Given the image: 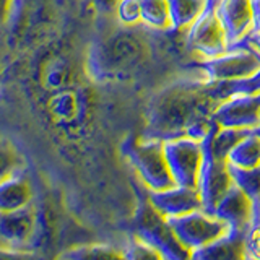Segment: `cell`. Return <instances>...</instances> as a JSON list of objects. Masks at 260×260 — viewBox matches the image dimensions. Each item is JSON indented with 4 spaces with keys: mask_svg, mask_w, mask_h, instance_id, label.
<instances>
[{
    "mask_svg": "<svg viewBox=\"0 0 260 260\" xmlns=\"http://www.w3.org/2000/svg\"><path fill=\"white\" fill-rule=\"evenodd\" d=\"M224 103L218 81L179 80L151 98L146 109L145 138L166 142L190 137L203 140L213 128V112Z\"/></svg>",
    "mask_w": 260,
    "mask_h": 260,
    "instance_id": "obj_1",
    "label": "cell"
},
{
    "mask_svg": "<svg viewBox=\"0 0 260 260\" xmlns=\"http://www.w3.org/2000/svg\"><path fill=\"white\" fill-rule=\"evenodd\" d=\"M143 23L124 24L112 29L93 46L89 52V70L98 78L125 77L137 70L151 52L150 32Z\"/></svg>",
    "mask_w": 260,
    "mask_h": 260,
    "instance_id": "obj_2",
    "label": "cell"
},
{
    "mask_svg": "<svg viewBox=\"0 0 260 260\" xmlns=\"http://www.w3.org/2000/svg\"><path fill=\"white\" fill-rule=\"evenodd\" d=\"M202 75L211 81H239L260 73V55L246 43H236L213 59L202 60Z\"/></svg>",
    "mask_w": 260,
    "mask_h": 260,
    "instance_id": "obj_3",
    "label": "cell"
},
{
    "mask_svg": "<svg viewBox=\"0 0 260 260\" xmlns=\"http://www.w3.org/2000/svg\"><path fill=\"white\" fill-rule=\"evenodd\" d=\"M128 158L151 192L166 190L176 185L165 154V142L143 137V140L130 145Z\"/></svg>",
    "mask_w": 260,
    "mask_h": 260,
    "instance_id": "obj_4",
    "label": "cell"
},
{
    "mask_svg": "<svg viewBox=\"0 0 260 260\" xmlns=\"http://www.w3.org/2000/svg\"><path fill=\"white\" fill-rule=\"evenodd\" d=\"M168 221L182 246L193 250L205 247L233 231L231 226L223 221L221 218L208 213L203 208L189 211L185 215L168 218Z\"/></svg>",
    "mask_w": 260,
    "mask_h": 260,
    "instance_id": "obj_5",
    "label": "cell"
},
{
    "mask_svg": "<svg viewBox=\"0 0 260 260\" xmlns=\"http://www.w3.org/2000/svg\"><path fill=\"white\" fill-rule=\"evenodd\" d=\"M165 154L176 185L199 189L203 158H205L202 140H195L190 137L166 140Z\"/></svg>",
    "mask_w": 260,
    "mask_h": 260,
    "instance_id": "obj_6",
    "label": "cell"
},
{
    "mask_svg": "<svg viewBox=\"0 0 260 260\" xmlns=\"http://www.w3.org/2000/svg\"><path fill=\"white\" fill-rule=\"evenodd\" d=\"M187 47L193 54L202 57V60L213 59V57L223 54L230 47L226 29L219 20L215 4L210 5L197 20L192 23V26L187 29Z\"/></svg>",
    "mask_w": 260,
    "mask_h": 260,
    "instance_id": "obj_7",
    "label": "cell"
},
{
    "mask_svg": "<svg viewBox=\"0 0 260 260\" xmlns=\"http://www.w3.org/2000/svg\"><path fill=\"white\" fill-rule=\"evenodd\" d=\"M138 239H142L161 257H184L187 255L185 247L177 239L176 233L171 228L168 218L161 215L151 203L146 207L138 218Z\"/></svg>",
    "mask_w": 260,
    "mask_h": 260,
    "instance_id": "obj_8",
    "label": "cell"
},
{
    "mask_svg": "<svg viewBox=\"0 0 260 260\" xmlns=\"http://www.w3.org/2000/svg\"><path fill=\"white\" fill-rule=\"evenodd\" d=\"M211 120L218 127L255 130L260 125V91L226 100L215 109Z\"/></svg>",
    "mask_w": 260,
    "mask_h": 260,
    "instance_id": "obj_9",
    "label": "cell"
},
{
    "mask_svg": "<svg viewBox=\"0 0 260 260\" xmlns=\"http://www.w3.org/2000/svg\"><path fill=\"white\" fill-rule=\"evenodd\" d=\"M38 228L35 205L13 211H0V239L15 247L29 244Z\"/></svg>",
    "mask_w": 260,
    "mask_h": 260,
    "instance_id": "obj_10",
    "label": "cell"
},
{
    "mask_svg": "<svg viewBox=\"0 0 260 260\" xmlns=\"http://www.w3.org/2000/svg\"><path fill=\"white\" fill-rule=\"evenodd\" d=\"M150 203L166 218L185 215L189 211L203 208L200 190L184 185H174L166 190L151 192Z\"/></svg>",
    "mask_w": 260,
    "mask_h": 260,
    "instance_id": "obj_11",
    "label": "cell"
},
{
    "mask_svg": "<svg viewBox=\"0 0 260 260\" xmlns=\"http://www.w3.org/2000/svg\"><path fill=\"white\" fill-rule=\"evenodd\" d=\"M215 8L231 46L252 31V0H215Z\"/></svg>",
    "mask_w": 260,
    "mask_h": 260,
    "instance_id": "obj_12",
    "label": "cell"
},
{
    "mask_svg": "<svg viewBox=\"0 0 260 260\" xmlns=\"http://www.w3.org/2000/svg\"><path fill=\"white\" fill-rule=\"evenodd\" d=\"M35 190L26 171L0 182V211H13L32 205Z\"/></svg>",
    "mask_w": 260,
    "mask_h": 260,
    "instance_id": "obj_13",
    "label": "cell"
},
{
    "mask_svg": "<svg viewBox=\"0 0 260 260\" xmlns=\"http://www.w3.org/2000/svg\"><path fill=\"white\" fill-rule=\"evenodd\" d=\"M215 0H168L174 31H185Z\"/></svg>",
    "mask_w": 260,
    "mask_h": 260,
    "instance_id": "obj_14",
    "label": "cell"
},
{
    "mask_svg": "<svg viewBox=\"0 0 260 260\" xmlns=\"http://www.w3.org/2000/svg\"><path fill=\"white\" fill-rule=\"evenodd\" d=\"M228 162L241 169H252L260 166V137L255 134V130L244 135L236 143V146L228 154Z\"/></svg>",
    "mask_w": 260,
    "mask_h": 260,
    "instance_id": "obj_15",
    "label": "cell"
},
{
    "mask_svg": "<svg viewBox=\"0 0 260 260\" xmlns=\"http://www.w3.org/2000/svg\"><path fill=\"white\" fill-rule=\"evenodd\" d=\"M140 23L156 31H174L168 0H138Z\"/></svg>",
    "mask_w": 260,
    "mask_h": 260,
    "instance_id": "obj_16",
    "label": "cell"
},
{
    "mask_svg": "<svg viewBox=\"0 0 260 260\" xmlns=\"http://www.w3.org/2000/svg\"><path fill=\"white\" fill-rule=\"evenodd\" d=\"M26 171V161L18 151L16 145L7 137L0 135V182Z\"/></svg>",
    "mask_w": 260,
    "mask_h": 260,
    "instance_id": "obj_17",
    "label": "cell"
},
{
    "mask_svg": "<svg viewBox=\"0 0 260 260\" xmlns=\"http://www.w3.org/2000/svg\"><path fill=\"white\" fill-rule=\"evenodd\" d=\"M116 16L119 23L124 24L140 23V5H138V0H120L116 10Z\"/></svg>",
    "mask_w": 260,
    "mask_h": 260,
    "instance_id": "obj_18",
    "label": "cell"
},
{
    "mask_svg": "<svg viewBox=\"0 0 260 260\" xmlns=\"http://www.w3.org/2000/svg\"><path fill=\"white\" fill-rule=\"evenodd\" d=\"M89 2H91L96 10L103 15H116L117 5L120 4V0H89Z\"/></svg>",
    "mask_w": 260,
    "mask_h": 260,
    "instance_id": "obj_19",
    "label": "cell"
},
{
    "mask_svg": "<svg viewBox=\"0 0 260 260\" xmlns=\"http://www.w3.org/2000/svg\"><path fill=\"white\" fill-rule=\"evenodd\" d=\"M241 43H246L247 46H250L260 55V29L258 31H250L249 35L241 41Z\"/></svg>",
    "mask_w": 260,
    "mask_h": 260,
    "instance_id": "obj_20",
    "label": "cell"
},
{
    "mask_svg": "<svg viewBox=\"0 0 260 260\" xmlns=\"http://www.w3.org/2000/svg\"><path fill=\"white\" fill-rule=\"evenodd\" d=\"M260 29V0H252V31Z\"/></svg>",
    "mask_w": 260,
    "mask_h": 260,
    "instance_id": "obj_21",
    "label": "cell"
},
{
    "mask_svg": "<svg viewBox=\"0 0 260 260\" xmlns=\"http://www.w3.org/2000/svg\"><path fill=\"white\" fill-rule=\"evenodd\" d=\"M12 4H13V0H0V23H4L7 15L10 13Z\"/></svg>",
    "mask_w": 260,
    "mask_h": 260,
    "instance_id": "obj_22",
    "label": "cell"
}]
</instances>
